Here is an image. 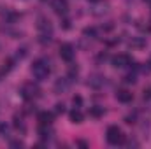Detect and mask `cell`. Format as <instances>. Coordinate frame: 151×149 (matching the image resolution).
<instances>
[{"label":"cell","instance_id":"4fadbf2b","mask_svg":"<svg viewBox=\"0 0 151 149\" xmlns=\"http://www.w3.org/2000/svg\"><path fill=\"white\" fill-rule=\"evenodd\" d=\"M39 135H40V139H49V137L53 135V130L49 128V125H40V128H39Z\"/></svg>","mask_w":151,"mask_h":149},{"label":"cell","instance_id":"52a82bcc","mask_svg":"<svg viewBox=\"0 0 151 149\" xmlns=\"http://www.w3.org/2000/svg\"><path fill=\"white\" fill-rule=\"evenodd\" d=\"M116 100L121 102V104H130L134 100V95L128 91V90H118L116 91Z\"/></svg>","mask_w":151,"mask_h":149},{"label":"cell","instance_id":"6da1fadb","mask_svg":"<svg viewBox=\"0 0 151 149\" xmlns=\"http://www.w3.org/2000/svg\"><path fill=\"white\" fill-rule=\"evenodd\" d=\"M51 72V67H49V60H46V58H39L34 62V65H32V74L35 79L39 81H44L47 75Z\"/></svg>","mask_w":151,"mask_h":149},{"label":"cell","instance_id":"8fae6325","mask_svg":"<svg viewBox=\"0 0 151 149\" xmlns=\"http://www.w3.org/2000/svg\"><path fill=\"white\" fill-rule=\"evenodd\" d=\"M53 112H47V111H44V112H39V121H40V125H51L53 123Z\"/></svg>","mask_w":151,"mask_h":149},{"label":"cell","instance_id":"d4e9b609","mask_svg":"<svg viewBox=\"0 0 151 149\" xmlns=\"http://www.w3.org/2000/svg\"><path fill=\"white\" fill-rule=\"evenodd\" d=\"M62 27H63V30H69V28H70V21H69V19H65Z\"/></svg>","mask_w":151,"mask_h":149},{"label":"cell","instance_id":"d6986e66","mask_svg":"<svg viewBox=\"0 0 151 149\" xmlns=\"http://www.w3.org/2000/svg\"><path fill=\"white\" fill-rule=\"evenodd\" d=\"M137 79H135V74H128V75H125V82H128V84H134Z\"/></svg>","mask_w":151,"mask_h":149},{"label":"cell","instance_id":"83f0119b","mask_svg":"<svg viewBox=\"0 0 151 149\" xmlns=\"http://www.w3.org/2000/svg\"><path fill=\"white\" fill-rule=\"evenodd\" d=\"M144 2H148V4H151V0H144Z\"/></svg>","mask_w":151,"mask_h":149},{"label":"cell","instance_id":"cb8c5ba5","mask_svg":"<svg viewBox=\"0 0 151 149\" xmlns=\"http://www.w3.org/2000/svg\"><path fill=\"white\" fill-rule=\"evenodd\" d=\"M21 146H23L21 140H12V142H11V148H21Z\"/></svg>","mask_w":151,"mask_h":149},{"label":"cell","instance_id":"484cf974","mask_svg":"<svg viewBox=\"0 0 151 149\" xmlns=\"http://www.w3.org/2000/svg\"><path fill=\"white\" fill-rule=\"evenodd\" d=\"M77 146H79V148H88V144H86L84 140H77Z\"/></svg>","mask_w":151,"mask_h":149},{"label":"cell","instance_id":"30bf717a","mask_svg":"<svg viewBox=\"0 0 151 149\" xmlns=\"http://www.w3.org/2000/svg\"><path fill=\"white\" fill-rule=\"evenodd\" d=\"M53 9L56 14H65L69 11V5H67V0H55L53 2Z\"/></svg>","mask_w":151,"mask_h":149},{"label":"cell","instance_id":"3957f363","mask_svg":"<svg viewBox=\"0 0 151 149\" xmlns=\"http://www.w3.org/2000/svg\"><path fill=\"white\" fill-rule=\"evenodd\" d=\"M21 95L27 100H34V98H37L40 95V88L37 84H34V82H27V84L21 86Z\"/></svg>","mask_w":151,"mask_h":149},{"label":"cell","instance_id":"9a60e30c","mask_svg":"<svg viewBox=\"0 0 151 149\" xmlns=\"http://www.w3.org/2000/svg\"><path fill=\"white\" fill-rule=\"evenodd\" d=\"M83 35H84V37H97V28H93V27H90V28H84V30H83Z\"/></svg>","mask_w":151,"mask_h":149},{"label":"cell","instance_id":"9c48e42d","mask_svg":"<svg viewBox=\"0 0 151 149\" xmlns=\"http://www.w3.org/2000/svg\"><path fill=\"white\" fill-rule=\"evenodd\" d=\"M37 28L42 32V34H46V35H51V21L49 19H46V18H39V23H37Z\"/></svg>","mask_w":151,"mask_h":149},{"label":"cell","instance_id":"7c38bea8","mask_svg":"<svg viewBox=\"0 0 151 149\" xmlns=\"http://www.w3.org/2000/svg\"><path fill=\"white\" fill-rule=\"evenodd\" d=\"M69 117H70V121H72V123H83V119H84L83 112L79 111L77 107H76L74 111H70V114H69Z\"/></svg>","mask_w":151,"mask_h":149},{"label":"cell","instance_id":"7402d4cb","mask_svg":"<svg viewBox=\"0 0 151 149\" xmlns=\"http://www.w3.org/2000/svg\"><path fill=\"white\" fill-rule=\"evenodd\" d=\"M72 104H74V107L79 109V105L83 104V98H81V97H74V98H72Z\"/></svg>","mask_w":151,"mask_h":149},{"label":"cell","instance_id":"e0dca14e","mask_svg":"<svg viewBox=\"0 0 151 149\" xmlns=\"http://www.w3.org/2000/svg\"><path fill=\"white\" fill-rule=\"evenodd\" d=\"M144 44H146V42H144L142 39H132V40H130V46H132V47H142Z\"/></svg>","mask_w":151,"mask_h":149},{"label":"cell","instance_id":"ac0fdd59","mask_svg":"<svg viewBox=\"0 0 151 149\" xmlns=\"http://www.w3.org/2000/svg\"><path fill=\"white\" fill-rule=\"evenodd\" d=\"M14 126H16L18 130H21V132H25V125H23V121H21V119H19L18 116L14 117Z\"/></svg>","mask_w":151,"mask_h":149},{"label":"cell","instance_id":"277c9868","mask_svg":"<svg viewBox=\"0 0 151 149\" xmlns=\"http://www.w3.org/2000/svg\"><path fill=\"white\" fill-rule=\"evenodd\" d=\"M111 62H113L114 67H118V69H121V67H132V63H134V60L128 54H116V56H113Z\"/></svg>","mask_w":151,"mask_h":149},{"label":"cell","instance_id":"5bb4252c","mask_svg":"<svg viewBox=\"0 0 151 149\" xmlns=\"http://www.w3.org/2000/svg\"><path fill=\"white\" fill-rule=\"evenodd\" d=\"M88 114H90L91 117H102V116H104V107H99V105H95V107H90Z\"/></svg>","mask_w":151,"mask_h":149},{"label":"cell","instance_id":"2e32d148","mask_svg":"<svg viewBox=\"0 0 151 149\" xmlns=\"http://www.w3.org/2000/svg\"><path fill=\"white\" fill-rule=\"evenodd\" d=\"M0 137H9V125L5 123H0Z\"/></svg>","mask_w":151,"mask_h":149},{"label":"cell","instance_id":"4316f807","mask_svg":"<svg viewBox=\"0 0 151 149\" xmlns=\"http://www.w3.org/2000/svg\"><path fill=\"white\" fill-rule=\"evenodd\" d=\"M88 2H91V4H97V2H100V0H88Z\"/></svg>","mask_w":151,"mask_h":149},{"label":"cell","instance_id":"ffe728a7","mask_svg":"<svg viewBox=\"0 0 151 149\" xmlns=\"http://www.w3.org/2000/svg\"><path fill=\"white\" fill-rule=\"evenodd\" d=\"M55 112H56V114H63V112H65V105H63V104H56V105H55Z\"/></svg>","mask_w":151,"mask_h":149},{"label":"cell","instance_id":"5b68a950","mask_svg":"<svg viewBox=\"0 0 151 149\" xmlns=\"http://www.w3.org/2000/svg\"><path fill=\"white\" fill-rule=\"evenodd\" d=\"M106 84V77L100 74H93L88 77V86L90 88H95V90H100L102 86Z\"/></svg>","mask_w":151,"mask_h":149},{"label":"cell","instance_id":"7a4b0ae2","mask_svg":"<svg viewBox=\"0 0 151 149\" xmlns=\"http://www.w3.org/2000/svg\"><path fill=\"white\" fill-rule=\"evenodd\" d=\"M106 139H107V142L113 144V146H118V144H123V142H125V135H123V132H121L118 126H114V125L107 128V132H106Z\"/></svg>","mask_w":151,"mask_h":149},{"label":"cell","instance_id":"603a6c76","mask_svg":"<svg viewBox=\"0 0 151 149\" xmlns=\"http://www.w3.org/2000/svg\"><path fill=\"white\" fill-rule=\"evenodd\" d=\"M142 93H144V95H142V97H144V100H150V98H151V88H146Z\"/></svg>","mask_w":151,"mask_h":149},{"label":"cell","instance_id":"44dd1931","mask_svg":"<svg viewBox=\"0 0 151 149\" xmlns=\"http://www.w3.org/2000/svg\"><path fill=\"white\" fill-rule=\"evenodd\" d=\"M125 123H128V125H132V123H135V114H128V116L125 117Z\"/></svg>","mask_w":151,"mask_h":149},{"label":"cell","instance_id":"8992f818","mask_svg":"<svg viewBox=\"0 0 151 149\" xmlns=\"http://www.w3.org/2000/svg\"><path fill=\"white\" fill-rule=\"evenodd\" d=\"M60 56L65 62H72V58H74V47L70 44H62L60 46Z\"/></svg>","mask_w":151,"mask_h":149},{"label":"cell","instance_id":"ba28073f","mask_svg":"<svg viewBox=\"0 0 151 149\" xmlns=\"http://www.w3.org/2000/svg\"><path fill=\"white\" fill-rule=\"evenodd\" d=\"M70 82H72V79H69V77H65V79H58L56 84H55V91H56V93H63V91H67L69 86H70Z\"/></svg>","mask_w":151,"mask_h":149}]
</instances>
